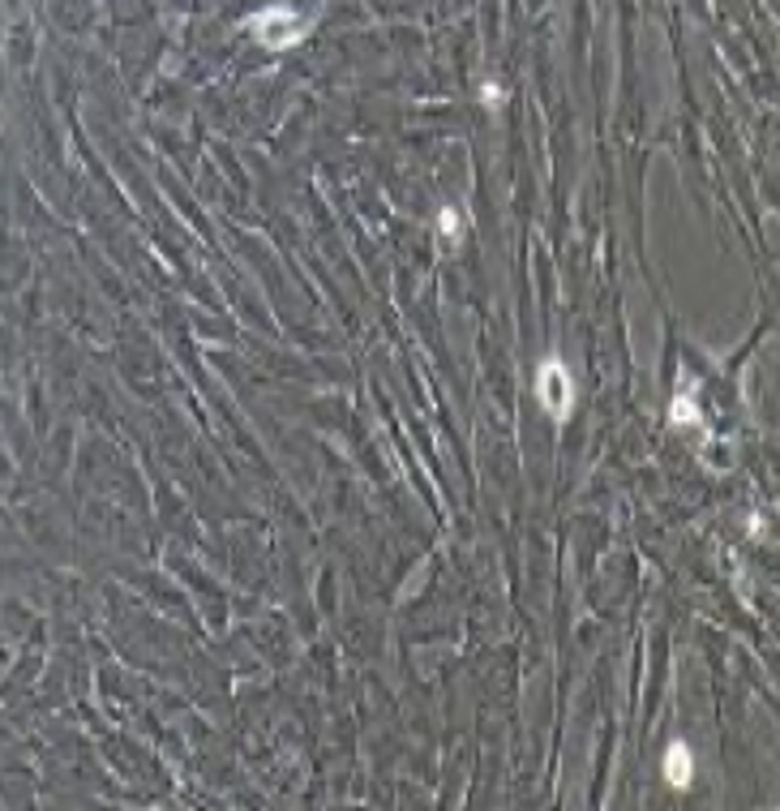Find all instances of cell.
I'll use <instances>...</instances> for the list:
<instances>
[{
    "label": "cell",
    "instance_id": "cell-2",
    "mask_svg": "<svg viewBox=\"0 0 780 811\" xmlns=\"http://www.w3.org/2000/svg\"><path fill=\"white\" fill-rule=\"evenodd\" d=\"M665 777H669V786H677V790L691 786L694 769H691V747H686V743H674V747L665 752Z\"/></svg>",
    "mask_w": 780,
    "mask_h": 811
},
{
    "label": "cell",
    "instance_id": "cell-1",
    "mask_svg": "<svg viewBox=\"0 0 780 811\" xmlns=\"http://www.w3.org/2000/svg\"><path fill=\"white\" fill-rule=\"evenodd\" d=\"M536 391H540V399H545V408H549L553 416H567L575 391H570V378H567V369H562V360H549V365L540 369Z\"/></svg>",
    "mask_w": 780,
    "mask_h": 811
}]
</instances>
